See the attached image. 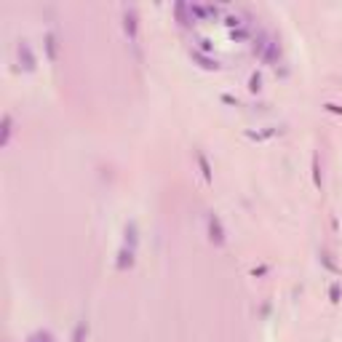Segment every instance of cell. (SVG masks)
<instances>
[{
  "label": "cell",
  "instance_id": "6da1fadb",
  "mask_svg": "<svg viewBox=\"0 0 342 342\" xmlns=\"http://www.w3.org/2000/svg\"><path fill=\"white\" fill-rule=\"evenodd\" d=\"M206 230H208V240H212L214 246H224V228H222V220L216 216L214 212H208L206 216Z\"/></svg>",
  "mask_w": 342,
  "mask_h": 342
},
{
  "label": "cell",
  "instance_id": "7a4b0ae2",
  "mask_svg": "<svg viewBox=\"0 0 342 342\" xmlns=\"http://www.w3.org/2000/svg\"><path fill=\"white\" fill-rule=\"evenodd\" d=\"M123 32H126L128 40L136 46V40H139V19H136V8H134V6L123 8Z\"/></svg>",
  "mask_w": 342,
  "mask_h": 342
},
{
  "label": "cell",
  "instance_id": "3957f363",
  "mask_svg": "<svg viewBox=\"0 0 342 342\" xmlns=\"http://www.w3.org/2000/svg\"><path fill=\"white\" fill-rule=\"evenodd\" d=\"M131 265H134V246H123L115 260V270H128Z\"/></svg>",
  "mask_w": 342,
  "mask_h": 342
},
{
  "label": "cell",
  "instance_id": "277c9868",
  "mask_svg": "<svg viewBox=\"0 0 342 342\" xmlns=\"http://www.w3.org/2000/svg\"><path fill=\"white\" fill-rule=\"evenodd\" d=\"M190 56L196 59V62H198V64L204 67V70H216V67H220V62H216L214 56H208V54H200V51H190Z\"/></svg>",
  "mask_w": 342,
  "mask_h": 342
},
{
  "label": "cell",
  "instance_id": "5b68a950",
  "mask_svg": "<svg viewBox=\"0 0 342 342\" xmlns=\"http://www.w3.org/2000/svg\"><path fill=\"white\" fill-rule=\"evenodd\" d=\"M321 262L326 265V270H329V273H334V276L340 273V265H337V262H334L332 252H326V248H321Z\"/></svg>",
  "mask_w": 342,
  "mask_h": 342
},
{
  "label": "cell",
  "instance_id": "8992f818",
  "mask_svg": "<svg viewBox=\"0 0 342 342\" xmlns=\"http://www.w3.org/2000/svg\"><path fill=\"white\" fill-rule=\"evenodd\" d=\"M196 158H198V166H200V174H204V180H206L208 184H212V180H214V176H212V166H208L206 155H204V152H198Z\"/></svg>",
  "mask_w": 342,
  "mask_h": 342
},
{
  "label": "cell",
  "instance_id": "52a82bcc",
  "mask_svg": "<svg viewBox=\"0 0 342 342\" xmlns=\"http://www.w3.org/2000/svg\"><path fill=\"white\" fill-rule=\"evenodd\" d=\"M46 48H48V59L59 56V43H56V35H54V32L46 35Z\"/></svg>",
  "mask_w": 342,
  "mask_h": 342
},
{
  "label": "cell",
  "instance_id": "ba28073f",
  "mask_svg": "<svg viewBox=\"0 0 342 342\" xmlns=\"http://www.w3.org/2000/svg\"><path fill=\"white\" fill-rule=\"evenodd\" d=\"M248 91H252V94H260V91H262V75H252V78H248Z\"/></svg>",
  "mask_w": 342,
  "mask_h": 342
},
{
  "label": "cell",
  "instance_id": "9c48e42d",
  "mask_svg": "<svg viewBox=\"0 0 342 342\" xmlns=\"http://www.w3.org/2000/svg\"><path fill=\"white\" fill-rule=\"evenodd\" d=\"M340 297H342V286H340V284H332V286H329V300L334 302V305H337Z\"/></svg>",
  "mask_w": 342,
  "mask_h": 342
},
{
  "label": "cell",
  "instance_id": "30bf717a",
  "mask_svg": "<svg viewBox=\"0 0 342 342\" xmlns=\"http://www.w3.org/2000/svg\"><path fill=\"white\" fill-rule=\"evenodd\" d=\"M27 342H54V337H51L48 332H38V334H32Z\"/></svg>",
  "mask_w": 342,
  "mask_h": 342
},
{
  "label": "cell",
  "instance_id": "8fae6325",
  "mask_svg": "<svg viewBox=\"0 0 342 342\" xmlns=\"http://www.w3.org/2000/svg\"><path fill=\"white\" fill-rule=\"evenodd\" d=\"M313 182H316V188H321V166H318V155L313 158Z\"/></svg>",
  "mask_w": 342,
  "mask_h": 342
},
{
  "label": "cell",
  "instance_id": "7c38bea8",
  "mask_svg": "<svg viewBox=\"0 0 342 342\" xmlns=\"http://www.w3.org/2000/svg\"><path fill=\"white\" fill-rule=\"evenodd\" d=\"M83 334H88V326H86V324H78V326H75V334H72V342H80Z\"/></svg>",
  "mask_w": 342,
  "mask_h": 342
},
{
  "label": "cell",
  "instance_id": "4fadbf2b",
  "mask_svg": "<svg viewBox=\"0 0 342 342\" xmlns=\"http://www.w3.org/2000/svg\"><path fill=\"white\" fill-rule=\"evenodd\" d=\"M326 110H332V112H340V115H342V107H337V104H326Z\"/></svg>",
  "mask_w": 342,
  "mask_h": 342
}]
</instances>
